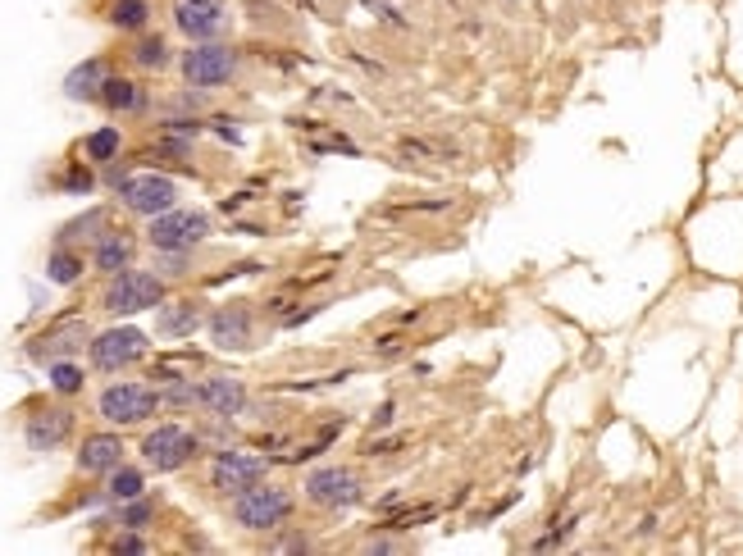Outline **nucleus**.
I'll return each instance as SVG.
<instances>
[{"mask_svg": "<svg viewBox=\"0 0 743 556\" xmlns=\"http://www.w3.org/2000/svg\"><path fill=\"white\" fill-rule=\"evenodd\" d=\"M292 515V492L287 488H269V483H251L237 492L233 501V520L251 533H265V529H278L283 520Z\"/></svg>", "mask_w": 743, "mask_h": 556, "instance_id": "f257e3e1", "label": "nucleus"}, {"mask_svg": "<svg viewBox=\"0 0 743 556\" xmlns=\"http://www.w3.org/2000/svg\"><path fill=\"white\" fill-rule=\"evenodd\" d=\"M160 302H165V283H160L156 273H146V269L115 273V283L105 293V311L110 315H137V311H151Z\"/></svg>", "mask_w": 743, "mask_h": 556, "instance_id": "f03ea898", "label": "nucleus"}, {"mask_svg": "<svg viewBox=\"0 0 743 556\" xmlns=\"http://www.w3.org/2000/svg\"><path fill=\"white\" fill-rule=\"evenodd\" d=\"M65 187H69V192H83V187H92V174H87V169H74V174L65 178Z\"/></svg>", "mask_w": 743, "mask_h": 556, "instance_id": "2f4dec72", "label": "nucleus"}, {"mask_svg": "<svg viewBox=\"0 0 743 556\" xmlns=\"http://www.w3.org/2000/svg\"><path fill=\"white\" fill-rule=\"evenodd\" d=\"M137 356H146V333H137V329H105L92 338V365L96 370H124Z\"/></svg>", "mask_w": 743, "mask_h": 556, "instance_id": "0eeeda50", "label": "nucleus"}, {"mask_svg": "<svg viewBox=\"0 0 743 556\" xmlns=\"http://www.w3.org/2000/svg\"><path fill=\"white\" fill-rule=\"evenodd\" d=\"M156 406H160V397L146 383H115L101 392V415L110 424H142L156 415Z\"/></svg>", "mask_w": 743, "mask_h": 556, "instance_id": "423d86ee", "label": "nucleus"}, {"mask_svg": "<svg viewBox=\"0 0 743 556\" xmlns=\"http://www.w3.org/2000/svg\"><path fill=\"white\" fill-rule=\"evenodd\" d=\"M105 492H110L115 501H137V497H142V474L119 465V470H110V488H105Z\"/></svg>", "mask_w": 743, "mask_h": 556, "instance_id": "b1692460", "label": "nucleus"}, {"mask_svg": "<svg viewBox=\"0 0 743 556\" xmlns=\"http://www.w3.org/2000/svg\"><path fill=\"white\" fill-rule=\"evenodd\" d=\"M83 343H87V329H83V324H69V329H51V333H42V338L28 347V356H37V361H55V356L78 352Z\"/></svg>", "mask_w": 743, "mask_h": 556, "instance_id": "a211bd4d", "label": "nucleus"}, {"mask_svg": "<svg viewBox=\"0 0 743 556\" xmlns=\"http://www.w3.org/2000/svg\"><path fill=\"white\" fill-rule=\"evenodd\" d=\"M233 74H237V55H233L228 46H215V42H196V46L183 55V78H187V87H201V92H210V87H224Z\"/></svg>", "mask_w": 743, "mask_h": 556, "instance_id": "20e7f679", "label": "nucleus"}, {"mask_svg": "<svg viewBox=\"0 0 743 556\" xmlns=\"http://www.w3.org/2000/svg\"><path fill=\"white\" fill-rule=\"evenodd\" d=\"M434 511H438V506H411V511H407V515H397L388 529H416V524H420V520H429Z\"/></svg>", "mask_w": 743, "mask_h": 556, "instance_id": "cd10ccee", "label": "nucleus"}, {"mask_svg": "<svg viewBox=\"0 0 743 556\" xmlns=\"http://www.w3.org/2000/svg\"><path fill=\"white\" fill-rule=\"evenodd\" d=\"M51 388L65 392V397H74V392L83 388V370L69 365V361H51Z\"/></svg>", "mask_w": 743, "mask_h": 556, "instance_id": "393cba45", "label": "nucleus"}, {"mask_svg": "<svg viewBox=\"0 0 743 556\" xmlns=\"http://www.w3.org/2000/svg\"><path fill=\"white\" fill-rule=\"evenodd\" d=\"M146 520H151V506H146V501H137V506L124 511V524H128V529H142Z\"/></svg>", "mask_w": 743, "mask_h": 556, "instance_id": "c756f323", "label": "nucleus"}, {"mask_svg": "<svg viewBox=\"0 0 743 556\" xmlns=\"http://www.w3.org/2000/svg\"><path fill=\"white\" fill-rule=\"evenodd\" d=\"M375 352H379V356H402V352H407V338H379Z\"/></svg>", "mask_w": 743, "mask_h": 556, "instance_id": "7c9ffc66", "label": "nucleus"}, {"mask_svg": "<svg viewBox=\"0 0 743 556\" xmlns=\"http://www.w3.org/2000/svg\"><path fill=\"white\" fill-rule=\"evenodd\" d=\"M92 264L101 269V273H124L128 264H133V237L128 233H101L96 237V251H92Z\"/></svg>", "mask_w": 743, "mask_h": 556, "instance_id": "dca6fc26", "label": "nucleus"}, {"mask_svg": "<svg viewBox=\"0 0 743 556\" xmlns=\"http://www.w3.org/2000/svg\"><path fill=\"white\" fill-rule=\"evenodd\" d=\"M115 551H146V542H142L137 533H124V538L115 542Z\"/></svg>", "mask_w": 743, "mask_h": 556, "instance_id": "473e14b6", "label": "nucleus"}, {"mask_svg": "<svg viewBox=\"0 0 743 556\" xmlns=\"http://www.w3.org/2000/svg\"><path fill=\"white\" fill-rule=\"evenodd\" d=\"M101 105L115 110V114H133V110L146 105V92H142L133 78H105V87H101Z\"/></svg>", "mask_w": 743, "mask_h": 556, "instance_id": "6ab92c4d", "label": "nucleus"}, {"mask_svg": "<svg viewBox=\"0 0 743 556\" xmlns=\"http://www.w3.org/2000/svg\"><path fill=\"white\" fill-rule=\"evenodd\" d=\"M196 402L210 411V415H237L246 406V388L237 379H206L196 388Z\"/></svg>", "mask_w": 743, "mask_h": 556, "instance_id": "2eb2a0df", "label": "nucleus"}, {"mask_svg": "<svg viewBox=\"0 0 743 556\" xmlns=\"http://www.w3.org/2000/svg\"><path fill=\"white\" fill-rule=\"evenodd\" d=\"M206 237H210V214L206 210H165L151 223V246L156 251H192Z\"/></svg>", "mask_w": 743, "mask_h": 556, "instance_id": "7ed1b4c3", "label": "nucleus"}, {"mask_svg": "<svg viewBox=\"0 0 743 556\" xmlns=\"http://www.w3.org/2000/svg\"><path fill=\"white\" fill-rule=\"evenodd\" d=\"M105 223V210H92V214H83V219H74L65 233H60V242H74V237H83V228H101ZM92 237V233H87Z\"/></svg>", "mask_w": 743, "mask_h": 556, "instance_id": "bb28decb", "label": "nucleus"}, {"mask_svg": "<svg viewBox=\"0 0 743 556\" xmlns=\"http://www.w3.org/2000/svg\"><path fill=\"white\" fill-rule=\"evenodd\" d=\"M119 146H124L119 128H96V133L87 137V160L105 164V160H115V155H119Z\"/></svg>", "mask_w": 743, "mask_h": 556, "instance_id": "5701e85b", "label": "nucleus"}, {"mask_svg": "<svg viewBox=\"0 0 743 556\" xmlns=\"http://www.w3.org/2000/svg\"><path fill=\"white\" fill-rule=\"evenodd\" d=\"M69 433H74V411H65V406H46V411L28 415V429H24L33 452H55Z\"/></svg>", "mask_w": 743, "mask_h": 556, "instance_id": "9b49d317", "label": "nucleus"}, {"mask_svg": "<svg viewBox=\"0 0 743 556\" xmlns=\"http://www.w3.org/2000/svg\"><path fill=\"white\" fill-rule=\"evenodd\" d=\"M265 461L260 456H246V452H219L215 456V465H210V483L219 488V492H242V488H251V483H260L265 479Z\"/></svg>", "mask_w": 743, "mask_h": 556, "instance_id": "1a4fd4ad", "label": "nucleus"}, {"mask_svg": "<svg viewBox=\"0 0 743 556\" xmlns=\"http://www.w3.org/2000/svg\"><path fill=\"white\" fill-rule=\"evenodd\" d=\"M315 151H342V155H360V146H356V142H346V137H324V142H315Z\"/></svg>", "mask_w": 743, "mask_h": 556, "instance_id": "c85d7f7f", "label": "nucleus"}, {"mask_svg": "<svg viewBox=\"0 0 743 556\" xmlns=\"http://www.w3.org/2000/svg\"><path fill=\"white\" fill-rule=\"evenodd\" d=\"M46 278H51V283H60V288L78 283V278H83V255H74L69 246H55L51 260H46Z\"/></svg>", "mask_w": 743, "mask_h": 556, "instance_id": "412c9836", "label": "nucleus"}, {"mask_svg": "<svg viewBox=\"0 0 743 556\" xmlns=\"http://www.w3.org/2000/svg\"><path fill=\"white\" fill-rule=\"evenodd\" d=\"M174 24H178V33H187L192 42H210V37L224 28V10L215 5V0H178Z\"/></svg>", "mask_w": 743, "mask_h": 556, "instance_id": "f8f14e48", "label": "nucleus"}, {"mask_svg": "<svg viewBox=\"0 0 743 556\" xmlns=\"http://www.w3.org/2000/svg\"><path fill=\"white\" fill-rule=\"evenodd\" d=\"M142 456H146V465H151V470L174 474V470H183V465L196 456V438H192L183 424H160V429H151V433H146Z\"/></svg>", "mask_w": 743, "mask_h": 556, "instance_id": "39448f33", "label": "nucleus"}, {"mask_svg": "<svg viewBox=\"0 0 743 556\" xmlns=\"http://www.w3.org/2000/svg\"><path fill=\"white\" fill-rule=\"evenodd\" d=\"M105 19H110L115 28H124V33H137V28H146L151 5H146V0H115V5L105 10Z\"/></svg>", "mask_w": 743, "mask_h": 556, "instance_id": "4be33fe9", "label": "nucleus"}, {"mask_svg": "<svg viewBox=\"0 0 743 556\" xmlns=\"http://www.w3.org/2000/svg\"><path fill=\"white\" fill-rule=\"evenodd\" d=\"M210 343L224 347V352H237L251 343V315L242 306H219L210 315Z\"/></svg>", "mask_w": 743, "mask_h": 556, "instance_id": "4468645a", "label": "nucleus"}, {"mask_svg": "<svg viewBox=\"0 0 743 556\" xmlns=\"http://www.w3.org/2000/svg\"><path fill=\"white\" fill-rule=\"evenodd\" d=\"M133 60H137L142 69H165V65H169V46H165L160 37H146V42L133 51Z\"/></svg>", "mask_w": 743, "mask_h": 556, "instance_id": "a878e982", "label": "nucleus"}, {"mask_svg": "<svg viewBox=\"0 0 743 556\" xmlns=\"http://www.w3.org/2000/svg\"><path fill=\"white\" fill-rule=\"evenodd\" d=\"M306 497H310L315 506H346V501L360 497V483H356L351 470L324 465V470H310V474H306Z\"/></svg>", "mask_w": 743, "mask_h": 556, "instance_id": "9d476101", "label": "nucleus"}, {"mask_svg": "<svg viewBox=\"0 0 743 556\" xmlns=\"http://www.w3.org/2000/svg\"><path fill=\"white\" fill-rule=\"evenodd\" d=\"M196 324H201L196 302H174L160 311V338H187V333H196Z\"/></svg>", "mask_w": 743, "mask_h": 556, "instance_id": "aec40b11", "label": "nucleus"}, {"mask_svg": "<svg viewBox=\"0 0 743 556\" xmlns=\"http://www.w3.org/2000/svg\"><path fill=\"white\" fill-rule=\"evenodd\" d=\"M119 192H124V205L133 214H151V219L165 214V210H174V196H178V187L169 178H160V174H137Z\"/></svg>", "mask_w": 743, "mask_h": 556, "instance_id": "6e6552de", "label": "nucleus"}, {"mask_svg": "<svg viewBox=\"0 0 743 556\" xmlns=\"http://www.w3.org/2000/svg\"><path fill=\"white\" fill-rule=\"evenodd\" d=\"M124 465V438L115 433H87L83 438V452H78V470L87 474H110Z\"/></svg>", "mask_w": 743, "mask_h": 556, "instance_id": "ddd939ff", "label": "nucleus"}, {"mask_svg": "<svg viewBox=\"0 0 743 556\" xmlns=\"http://www.w3.org/2000/svg\"><path fill=\"white\" fill-rule=\"evenodd\" d=\"M105 60H83L69 78H65V96L69 101H96L101 96V87H105Z\"/></svg>", "mask_w": 743, "mask_h": 556, "instance_id": "f3484780", "label": "nucleus"}]
</instances>
